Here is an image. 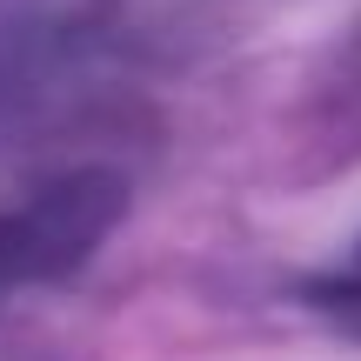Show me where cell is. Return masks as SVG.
Segmentation results:
<instances>
[{
    "mask_svg": "<svg viewBox=\"0 0 361 361\" xmlns=\"http://www.w3.org/2000/svg\"><path fill=\"white\" fill-rule=\"evenodd\" d=\"M128 214V174L80 161L0 207V301L80 274Z\"/></svg>",
    "mask_w": 361,
    "mask_h": 361,
    "instance_id": "1",
    "label": "cell"
},
{
    "mask_svg": "<svg viewBox=\"0 0 361 361\" xmlns=\"http://www.w3.org/2000/svg\"><path fill=\"white\" fill-rule=\"evenodd\" d=\"M301 301H308L322 322H335L341 335H361V241H355V255L341 261V268L308 274V281H301Z\"/></svg>",
    "mask_w": 361,
    "mask_h": 361,
    "instance_id": "3",
    "label": "cell"
},
{
    "mask_svg": "<svg viewBox=\"0 0 361 361\" xmlns=\"http://www.w3.org/2000/svg\"><path fill=\"white\" fill-rule=\"evenodd\" d=\"M361 168V20L335 40L301 107V174Z\"/></svg>",
    "mask_w": 361,
    "mask_h": 361,
    "instance_id": "2",
    "label": "cell"
}]
</instances>
